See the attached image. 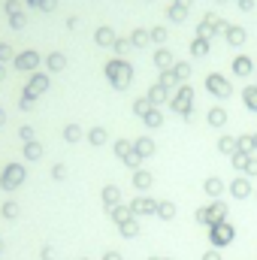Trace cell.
<instances>
[{
	"label": "cell",
	"mask_w": 257,
	"mask_h": 260,
	"mask_svg": "<svg viewBox=\"0 0 257 260\" xmlns=\"http://www.w3.org/2000/svg\"><path fill=\"white\" fill-rule=\"evenodd\" d=\"M233 239H236V227L230 221H218V224H212L209 227V245L212 248H227V245H233Z\"/></svg>",
	"instance_id": "obj_1"
},
{
	"label": "cell",
	"mask_w": 257,
	"mask_h": 260,
	"mask_svg": "<svg viewBox=\"0 0 257 260\" xmlns=\"http://www.w3.org/2000/svg\"><path fill=\"white\" fill-rule=\"evenodd\" d=\"M24 179H27L24 166H22V164H9L6 172H3V179H0V188H3V190H12V188H19Z\"/></svg>",
	"instance_id": "obj_2"
},
{
	"label": "cell",
	"mask_w": 257,
	"mask_h": 260,
	"mask_svg": "<svg viewBox=\"0 0 257 260\" xmlns=\"http://www.w3.org/2000/svg\"><path fill=\"white\" fill-rule=\"evenodd\" d=\"M130 212H133L136 218H142V215H158V200L148 197V194H140V197H133Z\"/></svg>",
	"instance_id": "obj_3"
},
{
	"label": "cell",
	"mask_w": 257,
	"mask_h": 260,
	"mask_svg": "<svg viewBox=\"0 0 257 260\" xmlns=\"http://www.w3.org/2000/svg\"><path fill=\"white\" fill-rule=\"evenodd\" d=\"M227 194H230L233 200H248V197L254 194V188H251V179H248V176H236V179L227 185Z\"/></svg>",
	"instance_id": "obj_4"
},
{
	"label": "cell",
	"mask_w": 257,
	"mask_h": 260,
	"mask_svg": "<svg viewBox=\"0 0 257 260\" xmlns=\"http://www.w3.org/2000/svg\"><path fill=\"white\" fill-rule=\"evenodd\" d=\"M106 76H109V82L115 85V88H124V85L130 82V67L121 64V61H115V64L106 67Z\"/></svg>",
	"instance_id": "obj_5"
},
{
	"label": "cell",
	"mask_w": 257,
	"mask_h": 260,
	"mask_svg": "<svg viewBox=\"0 0 257 260\" xmlns=\"http://www.w3.org/2000/svg\"><path fill=\"white\" fill-rule=\"evenodd\" d=\"M227 212H230V206L227 200H212L209 206H206V215H209V227L218 221H227Z\"/></svg>",
	"instance_id": "obj_6"
},
{
	"label": "cell",
	"mask_w": 257,
	"mask_h": 260,
	"mask_svg": "<svg viewBox=\"0 0 257 260\" xmlns=\"http://www.w3.org/2000/svg\"><path fill=\"white\" fill-rule=\"evenodd\" d=\"M203 190H206V197L209 200H224V194H227V185L221 182L218 176H209L203 182Z\"/></svg>",
	"instance_id": "obj_7"
},
{
	"label": "cell",
	"mask_w": 257,
	"mask_h": 260,
	"mask_svg": "<svg viewBox=\"0 0 257 260\" xmlns=\"http://www.w3.org/2000/svg\"><path fill=\"white\" fill-rule=\"evenodd\" d=\"M130 185L136 188V190H140V194H148V188L154 185V176H151V172L148 169H133V176H130Z\"/></svg>",
	"instance_id": "obj_8"
},
{
	"label": "cell",
	"mask_w": 257,
	"mask_h": 260,
	"mask_svg": "<svg viewBox=\"0 0 257 260\" xmlns=\"http://www.w3.org/2000/svg\"><path fill=\"white\" fill-rule=\"evenodd\" d=\"M100 200H103V209H112V206L121 203V188H118V185H106L100 190Z\"/></svg>",
	"instance_id": "obj_9"
},
{
	"label": "cell",
	"mask_w": 257,
	"mask_h": 260,
	"mask_svg": "<svg viewBox=\"0 0 257 260\" xmlns=\"http://www.w3.org/2000/svg\"><path fill=\"white\" fill-rule=\"evenodd\" d=\"M106 215H109V221L115 224H124L127 218H133V212H130V206H124V203H118V206H112V209H106Z\"/></svg>",
	"instance_id": "obj_10"
},
{
	"label": "cell",
	"mask_w": 257,
	"mask_h": 260,
	"mask_svg": "<svg viewBox=\"0 0 257 260\" xmlns=\"http://www.w3.org/2000/svg\"><path fill=\"white\" fill-rule=\"evenodd\" d=\"M118 233H121L124 239H136V236L142 233V227H140V218L133 215V218H127L124 224H118Z\"/></svg>",
	"instance_id": "obj_11"
},
{
	"label": "cell",
	"mask_w": 257,
	"mask_h": 260,
	"mask_svg": "<svg viewBox=\"0 0 257 260\" xmlns=\"http://www.w3.org/2000/svg\"><path fill=\"white\" fill-rule=\"evenodd\" d=\"M176 215H179V209H176L173 200H158V218L161 221H173Z\"/></svg>",
	"instance_id": "obj_12"
},
{
	"label": "cell",
	"mask_w": 257,
	"mask_h": 260,
	"mask_svg": "<svg viewBox=\"0 0 257 260\" xmlns=\"http://www.w3.org/2000/svg\"><path fill=\"white\" fill-rule=\"evenodd\" d=\"M133 151L140 154L142 161H145V158H151V154H154V140H148V136H140V140L133 142Z\"/></svg>",
	"instance_id": "obj_13"
},
{
	"label": "cell",
	"mask_w": 257,
	"mask_h": 260,
	"mask_svg": "<svg viewBox=\"0 0 257 260\" xmlns=\"http://www.w3.org/2000/svg\"><path fill=\"white\" fill-rule=\"evenodd\" d=\"M209 88L218 94V97H227L230 94V88H227V82L221 79V76H209Z\"/></svg>",
	"instance_id": "obj_14"
},
{
	"label": "cell",
	"mask_w": 257,
	"mask_h": 260,
	"mask_svg": "<svg viewBox=\"0 0 257 260\" xmlns=\"http://www.w3.org/2000/svg\"><path fill=\"white\" fill-rule=\"evenodd\" d=\"M173 106H176L179 112H191V88H185V91L176 97V103H173Z\"/></svg>",
	"instance_id": "obj_15"
},
{
	"label": "cell",
	"mask_w": 257,
	"mask_h": 260,
	"mask_svg": "<svg viewBox=\"0 0 257 260\" xmlns=\"http://www.w3.org/2000/svg\"><path fill=\"white\" fill-rule=\"evenodd\" d=\"M218 151L227 154V158L236 154V140H233V136H221V140H218Z\"/></svg>",
	"instance_id": "obj_16"
},
{
	"label": "cell",
	"mask_w": 257,
	"mask_h": 260,
	"mask_svg": "<svg viewBox=\"0 0 257 260\" xmlns=\"http://www.w3.org/2000/svg\"><path fill=\"white\" fill-rule=\"evenodd\" d=\"M248 161H251V154H245V151H236V154H230V164H233V169H242V172H245Z\"/></svg>",
	"instance_id": "obj_17"
},
{
	"label": "cell",
	"mask_w": 257,
	"mask_h": 260,
	"mask_svg": "<svg viewBox=\"0 0 257 260\" xmlns=\"http://www.w3.org/2000/svg\"><path fill=\"white\" fill-rule=\"evenodd\" d=\"M106 140H109V136H106V130H103V127L88 130V142H91V145H106Z\"/></svg>",
	"instance_id": "obj_18"
},
{
	"label": "cell",
	"mask_w": 257,
	"mask_h": 260,
	"mask_svg": "<svg viewBox=\"0 0 257 260\" xmlns=\"http://www.w3.org/2000/svg\"><path fill=\"white\" fill-rule=\"evenodd\" d=\"M236 151H245V154H254V136H239L236 140Z\"/></svg>",
	"instance_id": "obj_19"
},
{
	"label": "cell",
	"mask_w": 257,
	"mask_h": 260,
	"mask_svg": "<svg viewBox=\"0 0 257 260\" xmlns=\"http://www.w3.org/2000/svg\"><path fill=\"white\" fill-rule=\"evenodd\" d=\"M64 140H67V142H79V140H82V127H79V124H67V127H64Z\"/></svg>",
	"instance_id": "obj_20"
},
{
	"label": "cell",
	"mask_w": 257,
	"mask_h": 260,
	"mask_svg": "<svg viewBox=\"0 0 257 260\" xmlns=\"http://www.w3.org/2000/svg\"><path fill=\"white\" fill-rule=\"evenodd\" d=\"M24 158H27V161H40V158H43V145H40V142H27V145H24Z\"/></svg>",
	"instance_id": "obj_21"
},
{
	"label": "cell",
	"mask_w": 257,
	"mask_h": 260,
	"mask_svg": "<svg viewBox=\"0 0 257 260\" xmlns=\"http://www.w3.org/2000/svg\"><path fill=\"white\" fill-rule=\"evenodd\" d=\"M130 151H133V142H130V140H118V142H115V154H118L121 161L127 158Z\"/></svg>",
	"instance_id": "obj_22"
},
{
	"label": "cell",
	"mask_w": 257,
	"mask_h": 260,
	"mask_svg": "<svg viewBox=\"0 0 257 260\" xmlns=\"http://www.w3.org/2000/svg\"><path fill=\"white\" fill-rule=\"evenodd\" d=\"M224 121H227V112H224V109H212V112H209V124H212V127H221Z\"/></svg>",
	"instance_id": "obj_23"
},
{
	"label": "cell",
	"mask_w": 257,
	"mask_h": 260,
	"mask_svg": "<svg viewBox=\"0 0 257 260\" xmlns=\"http://www.w3.org/2000/svg\"><path fill=\"white\" fill-rule=\"evenodd\" d=\"M142 118H145V124H148V127H161V121H164V118H161V112H154V109H148Z\"/></svg>",
	"instance_id": "obj_24"
},
{
	"label": "cell",
	"mask_w": 257,
	"mask_h": 260,
	"mask_svg": "<svg viewBox=\"0 0 257 260\" xmlns=\"http://www.w3.org/2000/svg\"><path fill=\"white\" fill-rule=\"evenodd\" d=\"M245 106L257 112V88H245Z\"/></svg>",
	"instance_id": "obj_25"
},
{
	"label": "cell",
	"mask_w": 257,
	"mask_h": 260,
	"mask_svg": "<svg viewBox=\"0 0 257 260\" xmlns=\"http://www.w3.org/2000/svg\"><path fill=\"white\" fill-rule=\"evenodd\" d=\"M140 164H142V158H140L136 151H130L127 158H124V166H130V169H140Z\"/></svg>",
	"instance_id": "obj_26"
},
{
	"label": "cell",
	"mask_w": 257,
	"mask_h": 260,
	"mask_svg": "<svg viewBox=\"0 0 257 260\" xmlns=\"http://www.w3.org/2000/svg\"><path fill=\"white\" fill-rule=\"evenodd\" d=\"M51 179H55V182H64V179H67V166H64V164H55V166H51Z\"/></svg>",
	"instance_id": "obj_27"
},
{
	"label": "cell",
	"mask_w": 257,
	"mask_h": 260,
	"mask_svg": "<svg viewBox=\"0 0 257 260\" xmlns=\"http://www.w3.org/2000/svg\"><path fill=\"white\" fill-rule=\"evenodd\" d=\"M15 215H19V206H15V203H6V206H3V218H9V221H12Z\"/></svg>",
	"instance_id": "obj_28"
},
{
	"label": "cell",
	"mask_w": 257,
	"mask_h": 260,
	"mask_svg": "<svg viewBox=\"0 0 257 260\" xmlns=\"http://www.w3.org/2000/svg\"><path fill=\"white\" fill-rule=\"evenodd\" d=\"M248 70H251V64H248L245 58H239V61H236V73H239V76H245Z\"/></svg>",
	"instance_id": "obj_29"
},
{
	"label": "cell",
	"mask_w": 257,
	"mask_h": 260,
	"mask_svg": "<svg viewBox=\"0 0 257 260\" xmlns=\"http://www.w3.org/2000/svg\"><path fill=\"white\" fill-rule=\"evenodd\" d=\"M245 176H248V179L257 176V158H254V154H251V161H248V166H245Z\"/></svg>",
	"instance_id": "obj_30"
},
{
	"label": "cell",
	"mask_w": 257,
	"mask_h": 260,
	"mask_svg": "<svg viewBox=\"0 0 257 260\" xmlns=\"http://www.w3.org/2000/svg\"><path fill=\"white\" fill-rule=\"evenodd\" d=\"M43 260H55V245H43Z\"/></svg>",
	"instance_id": "obj_31"
},
{
	"label": "cell",
	"mask_w": 257,
	"mask_h": 260,
	"mask_svg": "<svg viewBox=\"0 0 257 260\" xmlns=\"http://www.w3.org/2000/svg\"><path fill=\"white\" fill-rule=\"evenodd\" d=\"M200 260H221V251H218V248H209V251H206V254L200 257Z\"/></svg>",
	"instance_id": "obj_32"
},
{
	"label": "cell",
	"mask_w": 257,
	"mask_h": 260,
	"mask_svg": "<svg viewBox=\"0 0 257 260\" xmlns=\"http://www.w3.org/2000/svg\"><path fill=\"white\" fill-rule=\"evenodd\" d=\"M103 260H124V257H121V251H112L109 248V251H103Z\"/></svg>",
	"instance_id": "obj_33"
},
{
	"label": "cell",
	"mask_w": 257,
	"mask_h": 260,
	"mask_svg": "<svg viewBox=\"0 0 257 260\" xmlns=\"http://www.w3.org/2000/svg\"><path fill=\"white\" fill-rule=\"evenodd\" d=\"M48 64H51V70H61V67H64V58H61V55H51Z\"/></svg>",
	"instance_id": "obj_34"
},
{
	"label": "cell",
	"mask_w": 257,
	"mask_h": 260,
	"mask_svg": "<svg viewBox=\"0 0 257 260\" xmlns=\"http://www.w3.org/2000/svg\"><path fill=\"white\" fill-rule=\"evenodd\" d=\"M133 112H136V115H145V112H148V103H145V100H140V103L133 106Z\"/></svg>",
	"instance_id": "obj_35"
},
{
	"label": "cell",
	"mask_w": 257,
	"mask_h": 260,
	"mask_svg": "<svg viewBox=\"0 0 257 260\" xmlns=\"http://www.w3.org/2000/svg\"><path fill=\"white\" fill-rule=\"evenodd\" d=\"M164 100V91H161V85L158 88H151V103H161Z\"/></svg>",
	"instance_id": "obj_36"
},
{
	"label": "cell",
	"mask_w": 257,
	"mask_h": 260,
	"mask_svg": "<svg viewBox=\"0 0 257 260\" xmlns=\"http://www.w3.org/2000/svg\"><path fill=\"white\" fill-rule=\"evenodd\" d=\"M97 40H100V43H103V46H106V43H109V40H112V33H109V30H106V27H103V30H100V33H97Z\"/></svg>",
	"instance_id": "obj_37"
},
{
	"label": "cell",
	"mask_w": 257,
	"mask_h": 260,
	"mask_svg": "<svg viewBox=\"0 0 257 260\" xmlns=\"http://www.w3.org/2000/svg\"><path fill=\"white\" fill-rule=\"evenodd\" d=\"M230 43H242V30H239V27L230 30Z\"/></svg>",
	"instance_id": "obj_38"
},
{
	"label": "cell",
	"mask_w": 257,
	"mask_h": 260,
	"mask_svg": "<svg viewBox=\"0 0 257 260\" xmlns=\"http://www.w3.org/2000/svg\"><path fill=\"white\" fill-rule=\"evenodd\" d=\"M22 140H27V142H33V130H30V127H22Z\"/></svg>",
	"instance_id": "obj_39"
},
{
	"label": "cell",
	"mask_w": 257,
	"mask_h": 260,
	"mask_svg": "<svg viewBox=\"0 0 257 260\" xmlns=\"http://www.w3.org/2000/svg\"><path fill=\"white\" fill-rule=\"evenodd\" d=\"M43 88H46V79H37V82L30 85V91H43Z\"/></svg>",
	"instance_id": "obj_40"
},
{
	"label": "cell",
	"mask_w": 257,
	"mask_h": 260,
	"mask_svg": "<svg viewBox=\"0 0 257 260\" xmlns=\"http://www.w3.org/2000/svg\"><path fill=\"white\" fill-rule=\"evenodd\" d=\"M158 64H169V55H166V51H158Z\"/></svg>",
	"instance_id": "obj_41"
},
{
	"label": "cell",
	"mask_w": 257,
	"mask_h": 260,
	"mask_svg": "<svg viewBox=\"0 0 257 260\" xmlns=\"http://www.w3.org/2000/svg\"><path fill=\"white\" fill-rule=\"evenodd\" d=\"M194 51H197V55H203V51H206V43L200 40V43H194Z\"/></svg>",
	"instance_id": "obj_42"
},
{
	"label": "cell",
	"mask_w": 257,
	"mask_h": 260,
	"mask_svg": "<svg viewBox=\"0 0 257 260\" xmlns=\"http://www.w3.org/2000/svg\"><path fill=\"white\" fill-rule=\"evenodd\" d=\"M148 260H164V257H148Z\"/></svg>",
	"instance_id": "obj_43"
},
{
	"label": "cell",
	"mask_w": 257,
	"mask_h": 260,
	"mask_svg": "<svg viewBox=\"0 0 257 260\" xmlns=\"http://www.w3.org/2000/svg\"><path fill=\"white\" fill-rule=\"evenodd\" d=\"M0 251H3V242H0Z\"/></svg>",
	"instance_id": "obj_44"
},
{
	"label": "cell",
	"mask_w": 257,
	"mask_h": 260,
	"mask_svg": "<svg viewBox=\"0 0 257 260\" xmlns=\"http://www.w3.org/2000/svg\"><path fill=\"white\" fill-rule=\"evenodd\" d=\"M164 260H173V257H164Z\"/></svg>",
	"instance_id": "obj_45"
},
{
	"label": "cell",
	"mask_w": 257,
	"mask_h": 260,
	"mask_svg": "<svg viewBox=\"0 0 257 260\" xmlns=\"http://www.w3.org/2000/svg\"><path fill=\"white\" fill-rule=\"evenodd\" d=\"M82 260H91V257H82Z\"/></svg>",
	"instance_id": "obj_46"
},
{
	"label": "cell",
	"mask_w": 257,
	"mask_h": 260,
	"mask_svg": "<svg viewBox=\"0 0 257 260\" xmlns=\"http://www.w3.org/2000/svg\"><path fill=\"white\" fill-rule=\"evenodd\" d=\"M254 197H257V188H254Z\"/></svg>",
	"instance_id": "obj_47"
},
{
	"label": "cell",
	"mask_w": 257,
	"mask_h": 260,
	"mask_svg": "<svg viewBox=\"0 0 257 260\" xmlns=\"http://www.w3.org/2000/svg\"><path fill=\"white\" fill-rule=\"evenodd\" d=\"M0 179H3V176H0Z\"/></svg>",
	"instance_id": "obj_48"
}]
</instances>
